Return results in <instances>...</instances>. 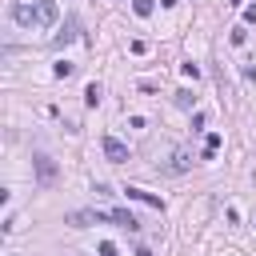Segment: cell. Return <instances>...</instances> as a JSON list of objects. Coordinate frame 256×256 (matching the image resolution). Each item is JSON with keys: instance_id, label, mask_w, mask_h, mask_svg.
Instances as JSON below:
<instances>
[{"instance_id": "1", "label": "cell", "mask_w": 256, "mask_h": 256, "mask_svg": "<svg viewBox=\"0 0 256 256\" xmlns=\"http://www.w3.org/2000/svg\"><path fill=\"white\" fill-rule=\"evenodd\" d=\"M32 168H36V180H40L44 188H52V184H56V176H60V172H56V164H52V156H44V152H36V156H32Z\"/></svg>"}, {"instance_id": "2", "label": "cell", "mask_w": 256, "mask_h": 256, "mask_svg": "<svg viewBox=\"0 0 256 256\" xmlns=\"http://www.w3.org/2000/svg\"><path fill=\"white\" fill-rule=\"evenodd\" d=\"M12 20H16L20 28H32V24H40V16H36V4H12Z\"/></svg>"}, {"instance_id": "5", "label": "cell", "mask_w": 256, "mask_h": 256, "mask_svg": "<svg viewBox=\"0 0 256 256\" xmlns=\"http://www.w3.org/2000/svg\"><path fill=\"white\" fill-rule=\"evenodd\" d=\"M32 4H36L40 24H56V20H60V4H56V0H32Z\"/></svg>"}, {"instance_id": "8", "label": "cell", "mask_w": 256, "mask_h": 256, "mask_svg": "<svg viewBox=\"0 0 256 256\" xmlns=\"http://www.w3.org/2000/svg\"><path fill=\"white\" fill-rule=\"evenodd\" d=\"M152 8H156V0H132V12L144 20V16H152Z\"/></svg>"}, {"instance_id": "15", "label": "cell", "mask_w": 256, "mask_h": 256, "mask_svg": "<svg viewBox=\"0 0 256 256\" xmlns=\"http://www.w3.org/2000/svg\"><path fill=\"white\" fill-rule=\"evenodd\" d=\"M128 48H132V56H144V52H148V44H144V40H132Z\"/></svg>"}, {"instance_id": "9", "label": "cell", "mask_w": 256, "mask_h": 256, "mask_svg": "<svg viewBox=\"0 0 256 256\" xmlns=\"http://www.w3.org/2000/svg\"><path fill=\"white\" fill-rule=\"evenodd\" d=\"M216 148H220V136H216V132H208V140H204V160H212V156H216Z\"/></svg>"}, {"instance_id": "17", "label": "cell", "mask_w": 256, "mask_h": 256, "mask_svg": "<svg viewBox=\"0 0 256 256\" xmlns=\"http://www.w3.org/2000/svg\"><path fill=\"white\" fill-rule=\"evenodd\" d=\"M244 80H256V68L252 64H244Z\"/></svg>"}, {"instance_id": "10", "label": "cell", "mask_w": 256, "mask_h": 256, "mask_svg": "<svg viewBox=\"0 0 256 256\" xmlns=\"http://www.w3.org/2000/svg\"><path fill=\"white\" fill-rule=\"evenodd\" d=\"M176 104H180V108H196V96H192L188 88H180V92H176Z\"/></svg>"}, {"instance_id": "4", "label": "cell", "mask_w": 256, "mask_h": 256, "mask_svg": "<svg viewBox=\"0 0 256 256\" xmlns=\"http://www.w3.org/2000/svg\"><path fill=\"white\" fill-rule=\"evenodd\" d=\"M124 196H128V200H140V204H148V208H156V212H164V200L152 196V192H144V188H136V184H128Z\"/></svg>"}, {"instance_id": "7", "label": "cell", "mask_w": 256, "mask_h": 256, "mask_svg": "<svg viewBox=\"0 0 256 256\" xmlns=\"http://www.w3.org/2000/svg\"><path fill=\"white\" fill-rule=\"evenodd\" d=\"M100 100H104V88H100V84H96V80H92V84H88V88H84V104H88V108H96V104H100Z\"/></svg>"}, {"instance_id": "14", "label": "cell", "mask_w": 256, "mask_h": 256, "mask_svg": "<svg viewBox=\"0 0 256 256\" xmlns=\"http://www.w3.org/2000/svg\"><path fill=\"white\" fill-rule=\"evenodd\" d=\"M100 256H120V248H116L112 240H104V244H100Z\"/></svg>"}, {"instance_id": "6", "label": "cell", "mask_w": 256, "mask_h": 256, "mask_svg": "<svg viewBox=\"0 0 256 256\" xmlns=\"http://www.w3.org/2000/svg\"><path fill=\"white\" fill-rule=\"evenodd\" d=\"M112 224H120V228H128V232H136V228H140V220H136L128 208H112Z\"/></svg>"}, {"instance_id": "3", "label": "cell", "mask_w": 256, "mask_h": 256, "mask_svg": "<svg viewBox=\"0 0 256 256\" xmlns=\"http://www.w3.org/2000/svg\"><path fill=\"white\" fill-rule=\"evenodd\" d=\"M100 148H104V156H108L112 164H124V160H128V148H124L116 136H104V140H100Z\"/></svg>"}, {"instance_id": "16", "label": "cell", "mask_w": 256, "mask_h": 256, "mask_svg": "<svg viewBox=\"0 0 256 256\" xmlns=\"http://www.w3.org/2000/svg\"><path fill=\"white\" fill-rule=\"evenodd\" d=\"M244 20H248V24H256V4H248V8H244Z\"/></svg>"}, {"instance_id": "11", "label": "cell", "mask_w": 256, "mask_h": 256, "mask_svg": "<svg viewBox=\"0 0 256 256\" xmlns=\"http://www.w3.org/2000/svg\"><path fill=\"white\" fill-rule=\"evenodd\" d=\"M52 72H56V76H60V80H68V76H72V72H76V64H68V60H60V64H56V68H52Z\"/></svg>"}, {"instance_id": "13", "label": "cell", "mask_w": 256, "mask_h": 256, "mask_svg": "<svg viewBox=\"0 0 256 256\" xmlns=\"http://www.w3.org/2000/svg\"><path fill=\"white\" fill-rule=\"evenodd\" d=\"M228 40H232V44H236V48H240V44H244V40H248V32H244V28H232V36H228Z\"/></svg>"}, {"instance_id": "12", "label": "cell", "mask_w": 256, "mask_h": 256, "mask_svg": "<svg viewBox=\"0 0 256 256\" xmlns=\"http://www.w3.org/2000/svg\"><path fill=\"white\" fill-rule=\"evenodd\" d=\"M180 72H184L188 80H200V64H192V60H184V64H180Z\"/></svg>"}]
</instances>
